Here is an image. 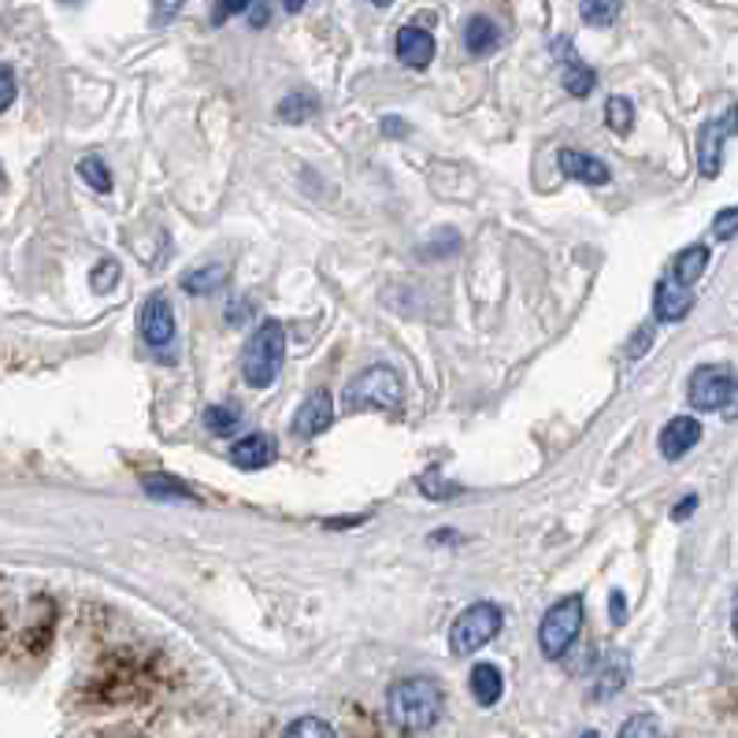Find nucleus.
Returning <instances> with one entry per match:
<instances>
[{"label": "nucleus", "instance_id": "1", "mask_svg": "<svg viewBox=\"0 0 738 738\" xmlns=\"http://www.w3.org/2000/svg\"><path fill=\"white\" fill-rule=\"evenodd\" d=\"M446 713V694L430 676L397 679L386 694V716L401 731H427Z\"/></svg>", "mask_w": 738, "mask_h": 738}, {"label": "nucleus", "instance_id": "2", "mask_svg": "<svg viewBox=\"0 0 738 738\" xmlns=\"http://www.w3.org/2000/svg\"><path fill=\"white\" fill-rule=\"evenodd\" d=\"M282 361H287V331L282 323L268 320L252 331V339L246 342V353H241V375L252 389H263L276 383V375L282 372Z\"/></svg>", "mask_w": 738, "mask_h": 738}, {"label": "nucleus", "instance_id": "3", "mask_svg": "<svg viewBox=\"0 0 738 738\" xmlns=\"http://www.w3.org/2000/svg\"><path fill=\"white\" fill-rule=\"evenodd\" d=\"M401 397H405V389H401V375L386 364L367 367V372H361L350 386H345V405H350V413H367V408H378V413H397Z\"/></svg>", "mask_w": 738, "mask_h": 738}, {"label": "nucleus", "instance_id": "4", "mask_svg": "<svg viewBox=\"0 0 738 738\" xmlns=\"http://www.w3.org/2000/svg\"><path fill=\"white\" fill-rule=\"evenodd\" d=\"M501 631V609L493 601H476L453 620L449 627V653L453 657H471L482 646H490Z\"/></svg>", "mask_w": 738, "mask_h": 738}, {"label": "nucleus", "instance_id": "5", "mask_svg": "<svg viewBox=\"0 0 738 738\" xmlns=\"http://www.w3.org/2000/svg\"><path fill=\"white\" fill-rule=\"evenodd\" d=\"M579 627H583V597L568 594L557 605H550V613L542 616L539 624V646L550 661H561L572 642L579 638Z\"/></svg>", "mask_w": 738, "mask_h": 738}, {"label": "nucleus", "instance_id": "6", "mask_svg": "<svg viewBox=\"0 0 738 738\" xmlns=\"http://www.w3.org/2000/svg\"><path fill=\"white\" fill-rule=\"evenodd\" d=\"M735 372L727 364H701L694 367L690 383H687V397L698 413H724L727 401L735 394Z\"/></svg>", "mask_w": 738, "mask_h": 738}, {"label": "nucleus", "instance_id": "7", "mask_svg": "<svg viewBox=\"0 0 738 738\" xmlns=\"http://www.w3.org/2000/svg\"><path fill=\"white\" fill-rule=\"evenodd\" d=\"M738 131V104H731L724 115H716L701 126L698 134V171L701 178H716L724 167V149H727V138Z\"/></svg>", "mask_w": 738, "mask_h": 738}, {"label": "nucleus", "instance_id": "8", "mask_svg": "<svg viewBox=\"0 0 738 738\" xmlns=\"http://www.w3.org/2000/svg\"><path fill=\"white\" fill-rule=\"evenodd\" d=\"M138 326H142V339L149 342L153 350H167V345L175 342V312L164 293H153V298L142 304Z\"/></svg>", "mask_w": 738, "mask_h": 738}, {"label": "nucleus", "instance_id": "9", "mask_svg": "<svg viewBox=\"0 0 738 738\" xmlns=\"http://www.w3.org/2000/svg\"><path fill=\"white\" fill-rule=\"evenodd\" d=\"M690 309H694L690 287H683V282L668 271V276L657 282V290H653V320L657 323H679Z\"/></svg>", "mask_w": 738, "mask_h": 738}, {"label": "nucleus", "instance_id": "10", "mask_svg": "<svg viewBox=\"0 0 738 738\" xmlns=\"http://www.w3.org/2000/svg\"><path fill=\"white\" fill-rule=\"evenodd\" d=\"M334 424V397L331 389H312L309 401L298 408V416H293V435L298 438H315L323 435L326 427Z\"/></svg>", "mask_w": 738, "mask_h": 738}, {"label": "nucleus", "instance_id": "11", "mask_svg": "<svg viewBox=\"0 0 738 738\" xmlns=\"http://www.w3.org/2000/svg\"><path fill=\"white\" fill-rule=\"evenodd\" d=\"M701 441V419L694 416H672L661 430V457L683 460Z\"/></svg>", "mask_w": 738, "mask_h": 738}, {"label": "nucleus", "instance_id": "12", "mask_svg": "<svg viewBox=\"0 0 738 738\" xmlns=\"http://www.w3.org/2000/svg\"><path fill=\"white\" fill-rule=\"evenodd\" d=\"M553 52H557V60L564 63V75H561L564 90L572 93V97H579V101L590 97V93H594V86H597V75L586 67L583 60L575 56V45H572V41H557Z\"/></svg>", "mask_w": 738, "mask_h": 738}, {"label": "nucleus", "instance_id": "13", "mask_svg": "<svg viewBox=\"0 0 738 738\" xmlns=\"http://www.w3.org/2000/svg\"><path fill=\"white\" fill-rule=\"evenodd\" d=\"M627 679H631L627 657H624V653H609V657L601 661L597 672H594V690H590V698H594V701L616 698V694L627 687Z\"/></svg>", "mask_w": 738, "mask_h": 738}, {"label": "nucleus", "instance_id": "14", "mask_svg": "<svg viewBox=\"0 0 738 738\" xmlns=\"http://www.w3.org/2000/svg\"><path fill=\"white\" fill-rule=\"evenodd\" d=\"M397 60L413 71H424L435 60V38L424 27H401L397 30Z\"/></svg>", "mask_w": 738, "mask_h": 738}, {"label": "nucleus", "instance_id": "15", "mask_svg": "<svg viewBox=\"0 0 738 738\" xmlns=\"http://www.w3.org/2000/svg\"><path fill=\"white\" fill-rule=\"evenodd\" d=\"M557 167L572 178V183H586V186H605L609 178V167L597 160V156L590 153H579V149H561V156H557Z\"/></svg>", "mask_w": 738, "mask_h": 738}, {"label": "nucleus", "instance_id": "16", "mask_svg": "<svg viewBox=\"0 0 738 738\" xmlns=\"http://www.w3.org/2000/svg\"><path fill=\"white\" fill-rule=\"evenodd\" d=\"M276 460V438L271 435H249L230 446V464L241 471H260Z\"/></svg>", "mask_w": 738, "mask_h": 738}, {"label": "nucleus", "instance_id": "17", "mask_svg": "<svg viewBox=\"0 0 738 738\" xmlns=\"http://www.w3.org/2000/svg\"><path fill=\"white\" fill-rule=\"evenodd\" d=\"M471 698H476L482 709H490V705H498L501 701V694H505V676H501V668L498 664H476L471 668Z\"/></svg>", "mask_w": 738, "mask_h": 738}, {"label": "nucleus", "instance_id": "18", "mask_svg": "<svg viewBox=\"0 0 738 738\" xmlns=\"http://www.w3.org/2000/svg\"><path fill=\"white\" fill-rule=\"evenodd\" d=\"M501 45V27L493 23L487 15H471L468 27H464V49L471 52V56H487Z\"/></svg>", "mask_w": 738, "mask_h": 738}, {"label": "nucleus", "instance_id": "19", "mask_svg": "<svg viewBox=\"0 0 738 738\" xmlns=\"http://www.w3.org/2000/svg\"><path fill=\"white\" fill-rule=\"evenodd\" d=\"M705 268H709V246H687L672 260V276H676L683 287H694V282L705 276Z\"/></svg>", "mask_w": 738, "mask_h": 738}, {"label": "nucleus", "instance_id": "20", "mask_svg": "<svg viewBox=\"0 0 738 738\" xmlns=\"http://www.w3.org/2000/svg\"><path fill=\"white\" fill-rule=\"evenodd\" d=\"M227 287V268L224 263H212V268H197L183 279V290L194 293V298H208V293Z\"/></svg>", "mask_w": 738, "mask_h": 738}, {"label": "nucleus", "instance_id": "21", "mask_svg": "<svg viewBox=\"0 0 738 738\" xmlns=\"http://www.w3.org/2000/svg\"><path fill=\"white\" fill-rule=\"evenodd\" d=\"M624 0H579V15L586 27H613Z\"/></svg>", "mask_w": 738, "mask_h": 738}, {"label": "nucleus", "instance_id": "22", "mask_svg": "<svg viewBox=\"0 0 738 738\" xmlns=\"http://www.w3.org/2000/svg\"><path fill=\"white\" fill-rule=\"evenodd\" d=\"M315 112H320V101H315L312 93H290V97L279 101L282 123H304V119H312Z\"/></svg>", "mask_w": 738, "mask_h": 738}, {"label": "nucleus", "instance_id": "23", "mask_svg": "<svg viewBox=\"0 0 738 738\" xmlns=\"http://www.w3.org/2000/svg\"><path fill=\"white\" fill-rule=\"evenodd\" d=\"M145 490L153 493V498H175V501H197V493L186 487L183 479H171V476H145Z\"/></svg>", "mask_w": 738, "mask_h": 738}, {"label": "nucleus", "instance_id": "24", "mask_svg": "<svg viewBox=\"0 0 738 738\" xmlns=\"http://www.w3.org/2000/svg\"><path fill=\"white\" fill-rule=\"evenodd\" d=\"M605 123L613 134H631V126H635V104L627 97H609L605 104Z\"/></svg>", "mask_w": 738, "mask_h": 738}, {"label": "nucleus", "instance_id": "25", "mask_svg": "<svg viewBox=\"0 0 738 738\" xmlns=\"http://www.w3.org/2000/svg\"><path fill=\"white\" fill-rule=\"evenodd\" d=\"M79 175L86 178V183L97 189V194H108V189H112V171H108V164H104L101 156H82Z\"/></svg>", "mask_w": 738, "mask_h": 738}, {"label": "nucleus", "instance_id": "26", "mask_svg": "<svg viewBox=\"0 0 738 738\" xmlns=\"http://www.w3.org/2000/svg\"><path fill=\"white\" fill-rule=\"evenodd\" d=\"M238 424H241V413L235 405H212L205 413V427L212 430V435H230Z\"/></svg>", "mask_w": 738, "mask_h": 738}, {"label": "nucleus", "instance_id": "27", "mask_svg": "<svg viewBox=\"0 0 738 738\" xmlns=\"http://www.w3.org/2000/svg\"><path fill=\"white\" fill-rule=\"evenodd\" d=\"M282 738H334V727L320 720V716H301L282 731Z\"/></svg>", "mask_w": 738, "mask_h": 738}, {"label": "nucleus", "instance_id": "28", "mask_svg": "<svg viewBox=\"0 0 738 738\" xmlns=\"http://www.w3.org/2000/svg\"><path fill=\"white\" fill-rule=\"evenodd\" d=\"M616 738H661V720L653 713H635L616 731Z\"/></svg>", "mask_w": 738, "mask_h": 738}, {"label": "nucleus", "instance_id": "29", "mask_svg": "<svg viewBox=\"0 0 738 738\" xmlns=\"http://www.w3.org/2000/svg\"><path fill=\"white\" fill-rule=\"evenodd\" d=\"M90 282H93V293H108V290H115V282H119V263L115 260H101L97 263V271L90 276Z\"/></svg>", "mask_w": 738, "mask_h": 738}, {"label": "nucleus", "instance_id": "30", "mask_svg": "<svg viewBox=\"0 0 738 738\" xmlns=\"http://www.w3.org/2000/svg\"><path fill=\"white\" fill-rule=\"evenodd\" d=\"M735 235H738V205L724 208V212L713 219V238L716 241H731Z\"/></svg>", "mask_w": 738, "mask_h": 738}, {"label": "nucleus", "instance_id": "31", "mask_svg": "<svg viewBox=\"0 0 738 738\" xmlns=\"http://www.w3.org/2000/svg\"><path fill=\"white\" fill-rule=\"evenodd\" d=\"M252 4H257V0H216V15H212V23H216V27H224L230 15L249 12Z\"/></svg>", "mask_w": 738, "mask_h": 738}, {"label": "nucleus", "instance_id": "32", "mask_svg": "<svg viewBox=\"0 0 738 738\" xmlns=\"http://www.w3.org/2000/svg\"><path fill=\"white\" fill-rule=\"evenodd\" d=\"M15 93H19V86H15V71L8 67V63H0V112L12 108Z\"/></svg>", "mask_w": 738, "mask_h": 738}, {"label": "nucleus", "instance_id": "33", "mask_svg": "<svg viewBox=\"0 0 738 738\" xmlns=\"http://www.w3.org/2000/svg\"><path fill=\"white\" fill-rule=\"evenodd\" d=\"M183 4H186V0H153V23L167 27L178 12H183Z\"/></svg>", "mask_w": 738, "mask_h": 738}, {"label": "nucleus", "instance_id": "34", "mask_svg": "<svg viewBox=\"0 0 738 738\" xmlns=\"http://www.w3.org/2000/svg\"><path fill=\"white\" fill-rule=\"evenodd\" d=\"M609 616H613L616 627L627 624V594L624 590H613V594H609Z\"/></svg>", "mask_w": 738, "mask_h": 738}, {"label": "nucleus", "instance_id": "35", "mask_svg": "<svg viewBox=\"0 0 738 738\" xmlns=\"http://www.w3.org/2000/svg\"><path fill=\"white\" fill-rule=\"evenodd\" d=\"M419 490L427 493V498H449V493H457V487H449V482H438V476L430 471V476L419 479Z\"/></svg>", "mask_w": 738, "mask_h": 738}, {"label": "nucleus", "instance_id": "36", "mask_svg": "<svg viewBox=\"0 0 738 738\" xmlns=\"http://www.w3.org/2000/svg\"><path fill=\"white\" fill-rule=\"evenodd\" d=\"M649 342H653V331H649V326H638L635 342L627 345V361H638V356L649 350Z\"/></svg>", "mask_w": 738, "mask_h": 738}, {"label": "nucleus", "instance_id": "37", "mask_svg": "<svg viewBox=\"0 0 738 738\" xmlns=\"http://www.w3.org/2000/svg\"><path fill=\"white\" fill-rule=\"evenodd\" d=\"M694 509H698V493H690V498H683V501L676 505V509H672V520H676V523L690 520Z\"/></svg>", "mask_w": 738, "mask_h": 738}, {"label": "nucleus", "instance_id": "38", "mask_svg": "<svg viewBox=\"0 0 738 738\" xmlns=\"http://www.w3.org/2000/svg\"><path fill=\"white\" fill-rule=\"evenodd\" d=\"M249 315H252V304H238V301H235V304L227 309V323H238V320L246 323Z\"/></svg>", "mask_w": 738, "mask_h": 738}, {"label": "nucleus", "instance_id": "39", "mask_svg": "<svg viewBox=\"0 0 738 738\" xmlns=\"http://www.w3.org/2000/svg\"><path fill=\"white\" fill-rule=\"evenodd\" d=\"M383 134H386V138H389V134H394V138H405L408 126H405V119H383Z\"/></svg>", "mask_w": 738, "mask_h": 738}, {"label": "nucleus", "instance_id": "40", "mask_svg": "<svg viewBox=\"0 0 738 738\" xmlns=\"http://www.w3.org/2000/svg\"><path fill=\"white\" fill-rule=\"evenodd\" d=\"M361 520H364V516H350V520H323V527H326V531H342V527H356Z\"/></svg>", "mask_w": 738, "mask_h": 738}, {"label": "nucleus", "instance_id": "41", "mask_svg": "<svg viewBox=\"0 0 738 738\" xmlns=\"http://www.w3.org/2000/svg\"><path fill=\"white\" fill-rule=\"evenodd\" d=\"M724 416H727V419H738V383H735V394H731V401H727Z\"/></svg>", "mask_w": 738, "mask_h": 738}, {"label": "nucleus", "instance_id": "42", "mask_svg": "<svg viewBox=\"0 0 738 738\" xmlns=\"http://www.w3.org/2000/svg\"><path fill=\"white\" fill-rule=\"evenodd\" d=\"M263 19H268V8L257 0V4H252V27H263Z\"/></svg>", "mask_w": 738, "mask_h": 738}, {"label": "nucleus", "instance_id": "43", "mask_svg": "<svg viewBox=\"0 0 738 738\" xmlns=\"http://www.w3.org/2000/svg\"><path fill=\"white\" fill-rule=\"evenodd\" d=\"M304 4H309V0H282V8H287V12H301Z\"/></svg>", "mask_w": 738, "mask_h": 738}, {"label": "nucleus", "instance_id": "44", "mask_svg": "<svg viewBox=\"0 0 738 738\" xmlns=\"http://www.w3.org/2000/svg\"><path fill=\"white\" fill-rule=\"evenodd\" d=\"M731 627H735V638H738V594H735V609H731Z\"/></svg>", "mask_w": 738, "mask_h": 738}, {"label": "nucleus", "instance_id": "45", "mask_svg": "<svg viewBox=\"0 0 738 738\" xmlns=\"http://www.w3.org/2000/svg\"><path fill=\"white\" fill-rule=\"evenodd\" d=\"M367 4H375V8H386V4H394V0H367Z\"/></svg>", "mask_w": 738, "mask_h": 738}, {"label": "nucleus", "instance_id": "46", "mask_svg": "<svg viewBox=\"0 0 738 738\" xmlns=\"http://www.w3.org/2000/svg\"><path fill=\"white\" fill-rule=\"evenodd\" d=\"M579 738H601V735H597V731H583V735H579Z\"/></svg>", "mask_w": 738, "mask_h": 738}, {"label": "nucleus", "instance_id": "47", "mask_svg": "<svg viewBox=\"0 0 738 738\" xmlns=\"http://www.w3.org/2000/svg\"><path fill=\"white\" fill-rule=\"evenodd\" d=\"M63 4H82V0H63Z\"/></svg>", "mask_w": 738, "mask_h": 738}]
</instances>
